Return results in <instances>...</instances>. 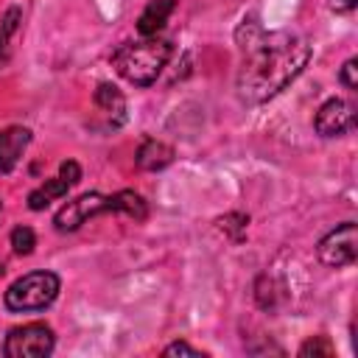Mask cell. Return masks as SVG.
Masks as SVG:
<instances>
[{"label": "cell", "mask_w": 358, "mask_h": 358, "mask_svg": "<svg viewBox=\"0 0 358 358\" xmlns=\"http://www.w3.org/2000/svg\"><path fill=\"white\" fill-rule=\"evenodd\" d=\"M241 67L235 92L243 103H266L280 95L310 62V45L291 31H266L255 17H246L235 31Z\"/></svg>", "instance_id": "1"}, {"label": "cell", "mask_w": 358, "mask_h": 358, "mask_svg": "<svg viewBox=\"0 0 358 358\" xmlns=\"http://www.w3.org/2000/svg\"><path fill=\"white\" fill-rule=\"evenodd\" d=\"M173 53V45L168 39H157V36H143L137 42H123L115 56L112 64L115 70L134 87H148L157 81V76L162 73V67L168 64Z\"/></svg>", "instance_id": "2"}, {"label": "cell", "mask_w": 358, "mask_h": 358, "mask_svg": "<svg viewBox=\"0 0 358 358\" xmlns=\"http://www.w3.org/2000/svg\"><path fill=\"white\" fill-rule=\"evenodd\" d=\"M59 288H62V282L53 271H31V274H22L20 280H14L8 285L3 302L14 313L45 310L59 296Z\"/></svg>", "instance_id": "3"}, {"label": "cell", "mask_w": 358, "mask_h": 358, "mask_svg": "<svg viewBox=\"0 0 358 358\" xmlns=\"http://www.w3.org/2000/svg\"><path fill=\"white\" fill-rule=\"evenodd\" d=\"M56 347V336L45 322H31L22 327L8 330L3 341V355L6 358H45Z\"/></svg>", "instance_id": "4"}, {"label": "cell", "mask_w": 358, "mask_h": 358, "mask_svg": "<svg viewBox=\"0 0 358 358\" xmlns=\"http://www.w3.org/2000/svg\"><path fill=\"white\" fill-rule=\"evenodd\" d=\"M358 257V229L355 221H344L336 229H330L322 241H319V260L330 268H341L355 263Z\"/></svg>", "instance_id": "5"}, {"label": "cell", "mask_w": 358, "mask_h": 358, "mask_svg": "<svg viewBox=\"0 0 358 358\" xmlns=\"http://www.w3.org/2000/svg\"><path fill=\"white\" fill-rule=\"evenodd\" d=\"M101 213H109V199L101 196V193H84L73 201H67L56 218H53V227L59 232H76L84 221H90L92 215H101Z\"/></svg>", "instance_id": "6"}, {"label": "cell", "mask_w": 358, "mask_h": 358, "mask_svg": "<svg viewBox=\"0 0 358 358\" xmlns=\"http://www.w3.org/2000/svg\"><path fill=\"white\" fill-rule=\"evenodd\" d=\"M313 126L322 137H338L355 126V106L344 98H330L319 106Z\"/></svg>", "instance_id": "7"}, {"label": "cell", "mask_w": 358, "mask_h": 358, "mask_svg": "<svg viewBox=\"0 0 358 358\" xmlns=\"http://www.w3.org/2000/svg\"><path fill=\"white\" fill-rule=\"evenodd\" d=\"M31 143V131L25 126H8L0 129V173L14 171V165L20 162L22 151Z\"/></svg>", "instance_id": "8"}, {"label": "cell", "mask_w": 358, "mask_h": 358, "mask_svg": "<svg viewBox=\"0 0 358 358\" xmlns=\"http://www.w3.org/2000/svg\"><path fill=\"white\" fill-rule=\"evenodd\" d=\"M173 162V148L162 140H145L137 148V165L143 171H162Z\"/></svg>", "instance_id": "9"}, {"label": "cell", "mask_w": 358, "mask_h": 358, "mask_svg": "<svg viewBox=\"0 0 358 358\" xmlns=\"http://www.w3.org/2000/svg\"><path fill=\"white\" fill-rule=\"evenodd\" d=\"M106 199H109V213H120V215H126L131 221H145L148 218V204L134 190H117V193H112Z\"/></svg>", "instance_id": "10"}, {"label": "cell", "mask_w": 358, "mask_h": 358, "mask_svg": "<svg viewBox=\"0 0 358 358\" xmlns=\"http://www.w3.org/2000/svg\"><path fill=\"white\" fill-rule=\"evenodd\" d=\"M173 6H176L173 0H151V3L143 8L140 20H137V31H140V36H157V31L168 22Z\"/></svg>", "instance_id": "11"}, {"label": "cell", "mask_w": 358, "mask_h": 358, "mask_svg": "<svg viewBox=\"0 0 358 358\" xmlns=\"http://www.w3.org/2000/svg\"><path fill=\"white\" fill-rule=\"evenodd\" d=\"M95 106L103 109L109 117H115L117 123L126 117V98L120 95V90L115 84H101L95 90Z\"/></svg>", "instance_id": "12"}, {"label": "cell", "mask_w": 358, "mask_h": 358, "mask_svg": "<svg viewBox=\"0 0 358 358\" xmlns=\"http://www.w3.org/2000/svg\"><path fill=\"white\" fill-rule=\"evenodd\" d=\"M67 190H70V185H67L64 179H59V176L45 179V185H39L36 190H31V196H28V207H31V210H45L53 199L67 196Z\"/></svg>", "instance_id": "13"}, {"label": "cell", "mask_w": 358, "mask_h": 358, "mask_svg": "<svg viewBox=\"0 0 358 358\" xmlns=\"http://www.w3.org/2000/svg\"><path fill=\"white\" fill-rule=\"evenodd\" d=\"M20 20H22V11L20 8H8L6 11V17L0 20V67L8 62V56H11V36H14V31H17V25H20Z\"/></svg>", "instance_id": "14"}, {"label": "cell", "mask_w": 358, "mask_h": 358, "mask_svg": "<svg viewBox=\"0 0 358 358\" xmlns=\"http://www.w3.org/2000/svg\"><path fill=\"white\" fill-rule=\"evenodd\" d=\"M218 227H221V232H227L232 241H241V238L246 235L249 215H243V213H229V215L218 218Z\"/></svg>", "instance_id": "15"}, {"label": "cell", "mask_w": 358, "mask_h": 358, "mask_svg": "<svg viewBox=\"0 0 358 358\" xmlns=\"http://www.w3.org/2000/svg\"><path fill=\"white\" fill-rule=\"evenodd\" d=\"M34 246H36V235H34L31 227L20 224V227L11 229V249H14L17 255H31Z\"/></svg>", "instance_id": "16"}, {"label": "cell", "mask_w": 358, "mask_h": 358, "mask_svg": "<svg viewBox=\"0 0 358 358\" xmlns=\"http://www.w3.org/2000/svg\"><path fill=\"white\" fill-rule=\"evenodd\" d=\"M299 355H302V358H310V355H313V358H319V355H322V358H330V355H333V344H330L327 336H313V338H308V341L299 347Z\"/></svg>", "instance_id": "17"}, {"label": "cell", "mask_w": 358, "mask_h": 358, "mask_svg": "<svg viewBox=\"0 0 358 358\" xmlns=\"http://www.w3.org/2000/svg\"><path fill=\"white\" fill-rule=\"evenodd\" d=\"M59 179H64L70 187L81 179V168H78V162L76 159H64L62 165H59Z\"/></svg>", "instance_id": "18"}, {"label": "cell", "mask_w": 358, "mask_h": 358, "mask_svg": "<svg viewBox=\"0 0 358 358\" xmlns=\"http://www.w3.org/2000/svg\"><path fill=\"white\" fill-rule=\"evenodd\" d=\"M341 84H344L347 90H355V87H358V62H355V59H350V62L341 67Z\"/></svg>", "instance_id": "19"}, {"label": "cell", "mask_w": 358, "mask_h": 358, "mask_svg": "<svg viewBox=\"0 0 358 358\" xmlns=\"http://www.w3.org/2000/svg\"><path fill=\"white\" fill-rule=\"evenodd\" d=\"M165 355H201V350H196L185 341H173V344L165 347Z\"/></svg>", "instance_id": "20"}, {"label": "cell", "mask_w": 358, "mask_h": 358, "mask_svg": "<svg viewBox=\"0 0 358 358\" xmlns=\"http://www.w3.org/2000/svg\"><path fill=\"white\" fill-rule=\"evenodd\" d=\"M355 3H358V0H327V6H330L336 14H347V11H352Z\"/></svg>", "instance_id": "21"}, {"label": "cell", "mask_w": 358, "mask_h": 358, "mask_svg": "<svg viewBox=\"0 0 358 358\" xmlns=\"http://www.w3.org/2000/svg\"><path fill=\"white\" fill-rule=\"evenodd\" d=\"M0 271H3V268H0Z\"/></svg>", "instance_id": "22"}]
</instances>
